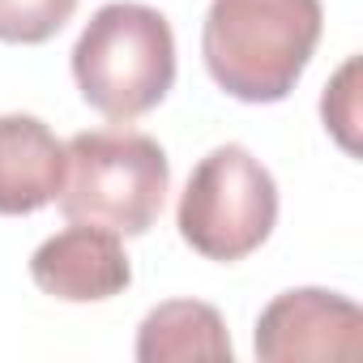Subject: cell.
Listing matches in <instances>:
<instances>
[{
    "instance_id": "cell-1",
    "label": "cell",
    "mask_w": 363,
    "mask_h": 363,
    "mask_svg": "<svg viewBox=\"0 0 363 363\" xmlns=\"http://www.w3.org/2000/svg\"><path fill=\"white\" fill-rule=\"evenodd\" d=\"M320 30V0H210L201 56L223 94L282 103L299 86Z\"/></svg>"
},
{
    "instance_id": "cell-2",
    "label": "cell",
    "mask_w": 363,
    "mask_h": 363,
    "mask_svg": "<svg viewBox=\"0 0 363 363\" xmlns=\"http://www.w3.org/2000/svg\"><path fill=\"white\" fill-rule=\"evenodd\" d=\"M171 162L137 128H90L65 145L60 214L111 235H145L167 201Z\"/></svg>"
},
{
    "instance_id": "cell-3",
    "label": "cell",
    "mask_w": 363,
    "mask_h": 363,
    "mask_svg": "<svg viewBox=\"0 0 363 363\" xmlns=\"http://www.w3.org/2000/svg\"><path fill=\"white\" fill-rule=\"evenodd\" d=\"M73 82L82 99L107 120H137L154 111L175 86L171 22L137 0L103 5L73 48Z\"/></svg>"
},
{
    "instance_id": "cell-4",
    "label": "cell",
    "mask_w": 363,
    "mask_h": 363,
    "mask_svg": "<svg viewBox=\"0 0 363 363\" xmlns=\"http://www.w3.org/2000/svg\"><path fill=\"white\" fill-rule=\"evenodd\" d=\"M175 227L193 252L231 265L252 257L278 227V184L244 145H214L179 193Z\"/></svg>"
},
{
    "instance_id": "cell-5",
    "label": "cell",
    "mask_w": 363,
    "mask_h": 363,
    "mask_svg": "<svg viewBox=\"0 0 363 363\" xmlns=\"http://www.w3.org/2000/svg\"><path fill=\"white\" fill-rule=\"evenodd\" d=\"M363 346V312L354 299L320 286H295L257 316V359H354Z\"/></svg>"
},
{
    "instance_id": "cell-6",
    "label": "cell",
    "mask_w": 363,
    "mask_h": 363,
    "mask_svg": "<svg viewBox=\"0 0 363 363\" xmlns=\"http://www.w3.org/2000/svg\"><path fill=\"white\" fill-rule=\"evenodd\" d=\"M30 278L43 295L65 303H103L128 291L133 265L120 235L103 227L73 223L60 235L43 240L30 257Z\"/></svg>"
},
{
    "instance_id": "cell-7",
    "label": "cell",
    "mask_w": 363,
    "mask_h": 363,
    "mask_svg": "<svg viewBox=\"0 0 363 363\" xmlns=\"http://www.w3.org/2000/svg\"><path fill=\"white\" fill-rule=\"evenodd\" d=\"M65 141L26 111L0 116V214H39L60 197Z\"/></svg>"
},
{
    "instance_id": "cell-8",
    "label": "cell",
    "mask_w": 363,
    "mask_h": 363,
    "mask_svg": "<svg viewBox=\"0 0 363 363\" xmlns=\"http://www.w3.org/2000/svg\"><path fill=\"white\" fill-rule=\"evenodd\" d=\"M141 363H179V359H214L231 363V333L214 303L201 299H167L145 312L137 325Z\"/></svg>"
},
{
    "instance_id": "cell-9",
    "label": "cell",
    "mask_w": 363,
    "mask_h": 363,
    "mask_svg": "<svg viewBox=\"0 0 363 363\" xmlns=\"http://www.w3.org/2000/svg\"><path fill=\"white\" fill-rule=\"evenodd\" d=\"M73 13L77 0H0V43L39 48L56 39Z\"/></svg>"
},
{
    "instance_id": "cell-10",
    "label": "cell",
    "mask_w": 363,
    "mask_h": 363,
    "mask_svg": "<svg viewBox=\"0 0 363 363\" xmlns=\"http://www.w3.org/2000/svg\"><path fill=\"white\" fill-rule=\"evenodd\" d=\"M354 77H359V60L350 56L342 69H337V77L325 86V99H320V116H325V128L342 141V150L346 154H354L359 145H354V124H359V90H354Z\"/></svg>"
}]
</instances>
